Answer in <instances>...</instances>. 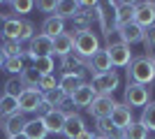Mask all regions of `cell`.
<instances>
[{"instance_id":"cell-1","label":"cell","mask_w":155,"mask_h":139,"mask_svg":"<svg viewBox=\"0 0 155 139\" xmlns=\"http://www.w3.org/2000/svg\"><path fill=\"white\" fill-rule=\"evenodd\" d=\"M155 81V60L148 56H139L130 63L127 70V84H139V86H150Z\"/></svg>"},{"instance_id":"cell-2","label":"cell","mask_w":155,"mask_h":139,"mask_svg":"<svg viewBox=\"0 0 155 139\" xmlns=\"http://www.w3.org/2000/svg\"><path fill=\"white\" fill-rule=\"evenodd\" d=\"M74 51H77L79 58L91 60L93 53L100 51V40L93 30H86V33H74Z\"/></svg>"},{"instance_id":"cell-3","label":"cell","mask_w":155,"mask_h":139,"mask_svg":"<svg viewBox=\"0 0 155 139\" xmlns=\"http://www.w3.org/2000/svg\"><path fill=\"white\" fill-rule=\"evenodd\" d=\"M120 84V77L116 74V70H109L104 74H95L91 81V88L97 93V95H114V91Z\"/></svg>"},{"instance_id":"cell-4","label":"cell","mask_w":155,"mask_h":139,"mask_svg":"<svg viewBox=\"0 0 155 139\" xmlns=\"http://www.w3.org/2000/svg\"><path fill=\"white\" fill-rule=\"evenodd\" d=\"M150 102V88L148 86H139V84H127L125 88V107H146Z\"/></svg>"},{"instance_id":"cell-5","label":"cell","mask_w":155,"mask_h":139,"mask_svg":"<svg viewBox=\"0 0 155 139\" xmlns=\"http://www.w3.org/2000/svg\"><path fill=\"white\" fill-rule=\"evenodd\" d=\"M26 56L30 60L35 58H44V56H53V40L51 37H46V35H35L30 40V49L26 51Z\"/></svg>"},{"instance_id":"cell-6","label":"cell","mask_w":155,"mask_h":139,"mask_svg":"<svg viewBox=\"0 0 155 139\" xmlns=\"http://www.w3.org/2000/svg\"><path fill=\"white\" fill-rule=\"evenodd\" d=\"M114 107H116L114 95H97L86 109H88V114L95 116V121H97V118H109L111 111H114Z\"/></svg>"},{"instance_id":"cell-7","label":"cell","mask_w":155,"mask_h":139,"mask_svg":"<svg viewBox=\"0 0 155 139\" xmlns=\"http://www.w3.org/2000/svg\"><path fill=\"white\" fill-rule=\"evenodd\" d=\"M134 23L143 30L155 26V2H137L134 5Z\"/></svg>"},{"instance_id":"cell-8","label":"cell","mask_w":155,"mask_h":139,"mask_svg":"<svg viewBox=\"0 0 155 139\" xmlns=\"http://www.w3.org/2000/svg\"><path fill=\"white\" fill-rule=\"evenodd\" d=\"M107 53H109V58H111V67H130V63L134 60L132 49H130L127 44L107 46Z\"/></svg>"},{"instance_id":"cell-9","label":"cell","mask_w":155,"mask_h":139,"mask_svg":"<svg viewBox=\"0 0 155 139\" xmlns=\"http://www.w3.org/2000/svg\"><path fill=\"white\" fill-rule=\"evenodd\" d=\"M39 104H42V91H39V88H26V91L19 95V111L21 114L37 111Z\"/></svg>"},{"instance_id":"cell-10","label":"cell","mask_w":155,"mask_h":139,"mask_svg":"<svg viewBox=\"0 0 155 139\" xmlns=\"http://www.w3.org/2000/svg\"><path fill=\"white\" fill-rule=\"evenodd\" d=\"M111 123H114V127H116L118 132H123L127 125H132L134 121H132V109L125 104H120V102H116V107H114V111H111Z\"/></svg>"},{"instance_id":"cell-11","label":"cell","mask_w":155,"mask_h":139,"mask_svg":"<svg viewBox=\"0 0 155 139\" xmlns=\"http://www.w3.org/2000/svg\"><path fill=\"white\" fill-rule=\"evenodd\" d=\"M39 118H42V123H44V127H46V132H49V134H60V132H63L65 114L60 111V109H51L49 114L39 116Z\"/></svg>"},{"instance_id":"cell-12","label":"cell","mask_w":155,"mask_h":139,"mask_svg":"<svg viewBox=\"0 0 155 139\" xmlns=\"http://www.w3.org/2000/svg\"><path fill=\"white\" fill-rule=\"evenodd\" d=\"M81 132H86V121L79 116V114H72L65 118V125H63V134L67 139H77Z\"/></svg>"},{"instance_id":"cell-13","label":"cell","mask_w":155,"mask_h":139,"mask_svg":"<svg viewBox=\"0 0 155 139\" xmlns=\"http://www.w3.org/2000/svg\"><path fill=\"white\" fill-rule=\"evenodd\" d=\"M88 70L95 74H104L111 70V58L109 53H107V49H100V51L93 53V58L88 60Z\"/></svg>"},{"instance_id":"cell-14","label":"cell","mask_w":155,"mask_h":139,"mask_svg":"<svg viewBox=\"0 0 155 139\" xmlns=\"http://www.w3.org/2000/svg\"><path fill=\"white\" fill-rule=\"evenodd\" d=\"M95 98H97V93L91 88V84H81V86L70 95V102L74 107H88Z\"/></svg>"},{"instance_id":"cell-15","label":"cell","mask_w":155,"mask_h":139,"mask_svg":"<svg viewBox=\"0 0 155 139\" xmlns=\"http://www.w3.org/2000/svg\"><path fill=\"white\" fill-rule=\"evenodd\" d=\"M84 65H88L84 58H79V56H74V53H70V56H65L63 60H60V70H63V74H79V77H84L86 70Z\"/></svg>"},{"instance_id":"cell-16","label":"cell","mask_w":155,"mask_h":139,"mask_svg":"<svg viewBox=\"0 0 155 139\" xmlns=\"http://www.w3.org/2000/svg\"><path fill=\"white\" fill-rule=\"evenodd\" d=\"M53 53L60 56V58L74 53V35L72 33H63V35H58V37H53Z\"/></svg>"},{"instance_id":"cell-17","label":"cell","mask_w":155,"mask_h":139,"mask_svg":"<svg viewBox=\"0 0 155 139\" xmlns=\"http://www.w3.org/2000/svg\"><path fill=\"white\" fill-rule=\"evenodd\" d=\"M118 30H120L123 44H127V46L137 44V42H143V37H146V30H143V28H139L134 21H132V23H127L125 28H118Z\"/></svg>"},{"instance_id":"cell-18","label":"cell","mask_w":155,"mask_h":139,"mask_svg":"<svg viewBox=\"0 0 155 139\" xmlns=\"http://www.w3.org/2000/svg\"><path fill=\"white\" fill-rule=\"evenodd\" d=\"M134 5H137V2H118L116 28H125L127 23H132V21H134Z\"/></svg>"},{"instance_id":"cell-19","label":"cell","mask_w":155,"mask_h":139,"mask_svg":"<svg viewBox=\"0 0 155 139\" xmlns=\"http://www.w3.org/2000/svg\"><path fill=\"white\" fill-rule=\"evenodd\" d=\"M65 33V21L58 19L56 14L53 16H49V19H44V23H42V35H46V37H58V35Z\"/></svg>"},{"instance_id":"cell-20","label":"cell","mask_w":155,"mask_h":139,"mask_svg":"<svg viewBox=\"0 0 155 139\" xmlns=\"http://www.w3.org/2000/svg\"><path fill=\"white\" fill-rule=\"evenodd\" d=\"M28 121L23 118V114H14V116H9V118L5 121V132H7V139L9 137H16V134H23V127H26Z\"/></svg>"},{"instance_id":"cell-21","label":"cell","mask_w":155,"mask_h":139,"mask_svg":"<svg viewBox=\"0 0 155 139\" xmlns=\"http://www.w3.org/2000/svg\"><path fill=\"white\" fill-rule=\"evenodd\" d=\"M81 84H86L84 77H79V74H63V77H60V81H58V88L67 95V98H70V95L77 91Z\"/></svg>"},{"instance_id":"cell-22","label":"cell","mask_w":155,"mask_h":139,"mask_svg":"<svg viewBox=\"0 0 155 139\" xmlns=\"http://www.w3.org/2000/svg\"><path fill=\"white\" fill-rule=\"evenodd\" d=\"M23 134H26L28 139H46V127H44V123H42V118H32V121H28L26 123V127H23Z\"/></svg>"},{"instance_id":"cell-23","label":"cell","mask_w":155,"mask_h":139,"mask_svg":"<svg viewBox=\"0 0 155 139\" xmlns=\"http://www.w3.org/2000/svg\"><path fill=\"white\" fill-rule=\"evenodd\" d=\"M79 12V2H74V0H60L58 5H56V16L58 19H74Z\"/></svg>"},{"instance_id":"cell-24","label":"cell","mask_w":155,"mask_h":139,"mask_svg":"<svg viewBox=\"0 0 155 139\" xmlns=\"http://www.w3.org/2000/svg\"><path fill=\"white\" fill-rule=\"evenodd\" d=\"M97 134L100 137H107V139H120V132H118L116 127H114V123H111V118H97Z\"/></svg>"},{"instance_id":"cell-25","label":"cell","mask_w":155,"mask_h":139,"mask_svg":"<svg viewBox=\"0 0 155 139\" xmlns=\"http://www.w3.org/2000/svg\"><path fill=\"white\" fill-rule=\"evenodd\" d=\"M19 35H21V21H19V16H9V19L5 21L2 37H5V40H16V42H19Z\"/></svg>"},{"instance_id":"cell-26","label":"cell","mask_w":155,"mask_h":139,"mask_svg":"<svg viewBox=\"0 0 155 139\" xmlns=\"http://www.w3.org/2000/svg\"><path fill=\"white\" fill-rule=\"evenodd\" d=\"M19 79H21V84H23L26 88H37L42 74H39L35 67H23V72L19 74Z\"/></svg>"},{"instance_id":"cell-27","label":"cell","mask_w":155,"mask_h":139,"mask_svg":"<svg viewBox=\"0 0 155 139\" xmlns=\"http://www.w3.org/2000/svg\"><path fill=\"white\" fill-rule=\"evenodd\" d=\"M120 139H148V130L141 123H132L120 132Z\"/></svg>"},{"instance_id":"cell-28","label":"cell","mask_w":155,"mask_h":139,"mask_svg":"<svg viewBox=\"0 0 155 139\" xmlns=\"http://www.w3.org/2000/svg\"><path fill=\"white\" fill-rule=\"evenodd\" d=\"M14 114H19V100L9 98V95H2V98H0V116L9 118Z\"/></svg>"},{"instance_id":"cell-29","label":"cell","mask_w":155,"mask_h":139,"mask_svg":"<svg viewBox=\"0 0 155 139\" xmlns=\"http://www.w3.org/2000/svg\"><path fill=\"white\" fill-rule=\"evenodd\" d=\"M65 100H67V95H65L60 88H56V91H49V93H42V102H46L51 109H58V107L63 104Z\"/></svg>"},{"instance_id":"cell-30","label":"cell","mask_w":155,"mask_h":139,"mask_svg":"<svg viewBox=\"0 0 155 139\" xmlns=\"http://www.w3.org/2000/svg\"><path fill=\"white\" fill-rule=\"evenodd\" d=\"M32 67L37 70L42 77H46V74H53V70H56V63H53V56H44V58H35L32 60Z\"/></svg>"},{"instance_id":"cell-31","label":"cell","mask_w":155,"mask_h":139,"mask_svg":"<svg viewBox=\"0 0 155 139\" xmlns=\"http://www.w3.org/2000/svg\"><path fill=\"white\" fill-rule=\"evenodd\" d=\"M139 123H141L146 130H153V132H155V102H148V104L143 107Z\"/></svg>"},{"instance_id":"cell-32","label":"cell","mask_w":155,"mask_h":139,"mask_svg":"<svg viewBox=\"0 0 155 139\" xmlns=\"http://www.w3.org/2000/svg\"><path fill=\"white\" fill-rule=\"evenodd\" d=\"M0 51L5 58H16V56H23V49H21V42L16 40H5L2 46H0Z\"/></svg>"},{"instance_id":"cell-33","label":"cell","mask_w":155,"mask_h":139,"mask_svg":"<svg viewBox=\"0 0 155 139\" xmlns=\"http://www.w3.org/2000/svg\"><path fill=\"white\" fill-rule=\"evenodd\" d=\"M23 91H26V86L21 84L19 77H12V79H7V81H5V95H9V98L19 100V95H21Z\"/></svg>"},{"instance_id":"cell-34","label":"cell","mask_w":155,"mask_h":139,"mask_svg":"<svg viewBox=\"0 0 155 139\" xmlns=\"http://www.w3.org/2000/svg\"><path fill=\"white\" fill-rule=\"evenodd\" d=\"M9 74H21L23 72V56H16V58H5V65H2Z\"/></svg>"},{"instance_id":"cell-35","label":"cell","mask_w":155,"mask_h":139,"mask_svg":"<svg viewBox=\"0 0 155 139\" xmlns=\"http://www.w3.org/2000/svg\"><path fill=\"white\" fill-rule=\"evenodd\" d=\"M35 37V26L32 21H21V35H19V42H30Z\"/></svg>"},{"instance_id":"cell-36","label":"cell","mask_w":155,"mask_h":139,"mask_svg":"<svg viewBox=\"0 0 155 139\" xmlns=\"http://www.w3.org/2000/svg\"><path fill=\"white\" fill-rule=\"evenodd\" d=\"M39 91L42 93H49V91H56V88H58V81H56V77H53V74H46V77H42V79H39Z\"/></svg>"},{"instance_id":"cell-37","label":"cell","mask_w":155,"mask_h":139,"mask_svg":"<svg viewBox=\"0 0 155 139\" xmlns=\"http://www.w3.org/2000/svg\"><path fill=\"white\" fill-rule=\"evenodd\" d=\"M12 9L16 14H28L35 9V2H30V0H14L12 2Z\"/></svg>"},{"instance_id":"cell-38","label":"cell","mask_w":155,"mask_h":139,"mask_svg":"<svg viewBox=\"0 0 155 139\" xmlns=\"http://www.w3.org/2000/svg\"><path fill=\"white\" fill-rule=\"evenodd\" d=\"M56 5H58V2H51V0H42V2H37V7L42 9V12H56Z\"/></svg>"},{"instance_id":"cell-39","label":"cell","mask_w":155,"mask_h":139,"mask_svg":"<svg viewBox=\"0 0 155 139\" xmlns=\"http://www.w3.org/2000/svg\"><path fill=\"white\" fill-rule=\"evenodd\" d=\"M143 42H148L150 46H155V26H150L148 30H146V37H143Z\"/></svg>"},{"instance_id":"cell-40","label":"cell","mask_w":155,"mask_h":139,"mask_svg":"<svg viewBox=\"0 0 155 139\" xmlns=\"http://www.w3.org/2000/svg\"><path fill=\"white\" fill-rule=\"evenodd\" d=\"M77 139H95V134H93V132H88V130H86V132H81V134H79Z\"/></svg>"},{"instance_id":"cell-41","label":"cell","mask_w":155,"mask_h":139,"mask_svg":"<svg viewBox=\"0 0 155 139\" xmlns=\"http://www.w3.org/2000/svg\"><path fill=\"white\" fill-rule=\"evenodd\" d=\"M9 19V16H5V14H0V35H2V30H5V21Z\"/></svg>"},{"instance_id":"cell-42","label":"cell","mask_w":155,"mask_h":139,"mask_svg":"<svg viewBox=\"0 0 155 139\" xmlns=\"http://www.w3.org/2000/svg\"><path fill=\"white\" fill-rule=\"evenodd\" d=\"M9 139H28L26 134H16V137H9Z\"/></svg>"},{"instance_id":"cell-43","label":"cell","mask_w":155,"mask_h":139,"mask_svg":"<svg viewBox=\"0 0 155 139\" xmlns=\"http://www.w3.org/2000/svg\"><path fill=\"white\" fill-rule=\"evenodd\" d=\"M0 65H5V56H2V51H0Z\"/></svg>"},{"instance_id":"cell-44","label":"cell","mask_w":155,"mask_h":139,"mask_svg":"<svg viewBox=\"0 0 155 139\" xmlns=\"http://www.w3.org/2000/svg\"><path fill=\"white\" fill-rule=\"evenodd\" d=\"M95 139H107V137H100V134H97V137H95Z\"/></svg>"},{"instance_id":"cell-45","label":"cell","mask_w":155,"mask_h":139,"mask_svg":"<svg viewBox=\"0 0 155 139\" xmlns=\"http://www.w3.org/2000/svg\"><path fill=\"white\" fill-rule=\"evenodd\" d=\"M153 60H155V56H153Z\"/></svg>"}]
</instances>
